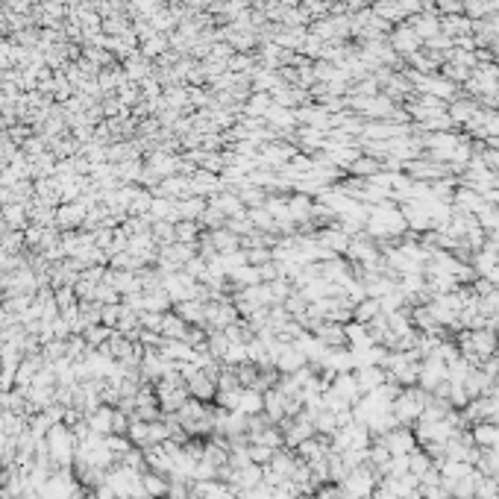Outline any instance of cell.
<instances>
[{
	"label": "cell",
	"instance_id": "6da1fadb",
	"mask_svg": "<svg viewBox=\"0 0 499 499\" xmlns=\"http://www.w3.org/2000/svg\"><path fill=\"white\" fill-rule=\"evenodd\" d=\"M376 441L385 443L390 455H412V452L417 450V438H414V432L408 429V426H397V429L379 435Z\"/></svg>",
	"mask_w": 499,
	"mask_h": 499
}]
</instances>
